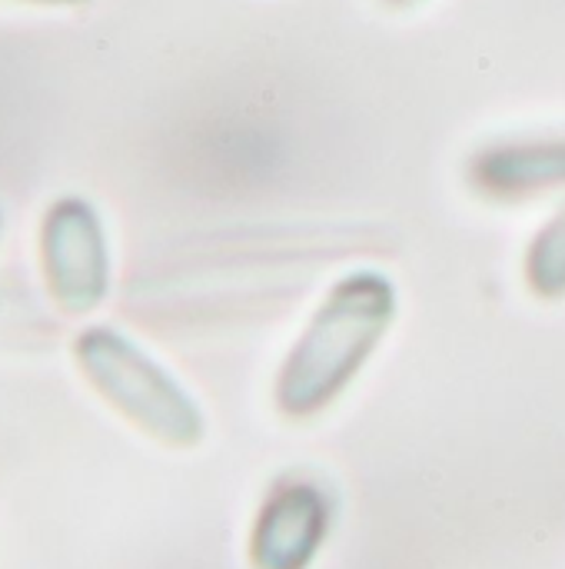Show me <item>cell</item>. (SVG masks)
<instances>
[{
  "mask_svg": "<svg viewBox=\"0 0 565 569\" xmlns=\"http://www.w3.org/2000/svg\"><path fill=\"white\" fill-rule=\"evenodd\" d=\"M396 320V287L376 270L346 273L330 287L276 377V407L306 420L356 380Z\"/></svg>",
  "mask_w": 565,
  "mask_h": 569,
  "instance_id": "6da1fadb",
  "label": "cell"
},
{
  "mask_svg": "<svg viewBox=\"0 0 565 569\" xmlns=\"http://www.w3.org/2000/svg\"><path fill=\"white\" fill-rule=\"evenodd\" d=\"M70 353L90 390L143 437L170 450H190L203 440L206 420L190 390L117 327H83Z\"/></svg>",
  "mask_w": 565,
  "mask_h": 569,
  "instance_id": "7a4b0ae2",
  "label": "cell"
},
{
  "mask_svg": "<svg viewBox=\"0 0 565 569\" xmlns=\"http://www.w3.org/2000/svg\"><path fill=\"white\" fill-rule=\"evenodd\" d=\"M37 263L50 303L63 317H90L113 287V253L100 210L80 197L63 193L50 200L37 227Z\"/></svg>",
  "mask_w": 565,
  "mask_h": 569,
  "instance_id": "3957f363",
  "label": "cell"
},
{
  "mask_svg": "<svg viewBox=\"0 0 565 569\" xmlns=\"http://www.w3.org/2000/svg\"><path fill=\"white\" fill-rule=\"evenodd\" d=\"M333 523V500L323 483L310 477H283L266 493L253 533V569H310L323 550Z\"/></svg>",
  "mask_w": 565,
  "mask_h": 569,
  "instance_id": "277c9868",
  "label": "cell"
},
{
  "mask_svg": "<svg viewBox=\"0 0 565 569\" xmlns=\"http://www.w3.org/2000/svg\"><path fill=\"white\" fill-rule=\"evenodd\" d=\"M476 180L490 193L526 197L546 187L565 183V140H539V143H509L486 150L476 160Z\"/></svg>",
  "mask_w": 565,
  "mask_h": 569,
  "instance_id": "5b68a950",
  "label": "cell"
},
{
  "mask_svg": "<svg viewBox=\"0 0 565 569\" xmlns=\"http://www.w3.org/2000/svg\"><path fill=\"white\" fill-rule=\"evenodd\" d=\"M526 280L529 290L546 300L565 297V207L533 237L526 253Z\"/></svg>",
  "mask_w": 565,
  "mask_h": 569,
  "instance_id": "8992f818",
  "label": "cell"
},
{
  "mask_svg": "<svg viewBox=\"0 0 565 569\" xmlns=\"http://www.w3.org/2000/svg\"><path fill=\"white\" fill-rule=\"evenodd\" d=\"M17 3H33V7H83V3H90V0H17Z\"/></svg>",
  "mask_w": 565,
  "mask_h": 569,
  "instance_id": "52a82bcc",
  "label": "cell"
},
{
  "mask_svg": "<svg viewBox=\"0 0 565 569\" xmlns=\"http://www.w3.org/2000/svg\"><path fill=\"white\" fill-rule=\"evenodd\" d=\"M0 237H3V213H0Z\"/></svg>",
  "mask_w": 565,
  "mask_h": 569,
  "instance_id": "ba28073f",
  "label": "cell"
},
{
  "mask_svg": "<svg viewBox=\"0 0 565 569\" xmlns=\"http://www.w3.org/2000/svg\"><path fill=\"white\" fill-rule=\"evenodd\" d=\"M393 3H410V0H393Z\"/></svg>",
  "mask_w": 565,
  "mask_h": 569,
  "instance_id": "9c48e42d",
  "label": "cell"
}]
</instances>
